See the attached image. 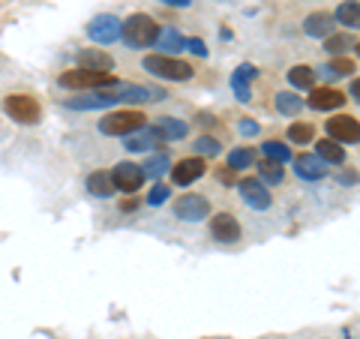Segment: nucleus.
I'll use <instances>...</instances> for the list:
<instances>
[{"instance_id":"ddd939ff","label":"nucleus","mask_w":360,"mask_h":339,"mask_svg":"<svg viewBox=\"0 0 360 339\" xmlns=\"http://www.w3.org/2000/svg\"><path fill=\"white\" fill-rule=\"evenodd\" d=\"M307 103L315 111H333V108L345 105V94H342V90H336V87H312Z\"/></svg>"},{"instance_id":"393cba45","label":"nucleus","mask_w":360,"mask_h":339,"mask_svg":"<svg viewBox=\"0 0 360 339\" xmlns=\"http://www.w3.org/2000/svg\"><path fill=\"white\" fill-rule=\"evenodd\" d=\"M168 165H172V160H168V153H160V156H150L148 162L141 165V172H144V177H160V174H165L168 172Z\"/></svg>"},{"instance_id":"f704fd0d","label":"nucleus","mask_w":360,"mask_h":339,"mask_svg":"<svg viewBox=\"0 0 360 339\" xmlns=\"http://www.w3.org/2000/svg\"><path fill=\"white\" fill-rule=\"evenodd\" d=\"M186 49L193 54H201V58L207 54V49H205V42H201V39H186Z\"/></svg>"},{"instance_id":"7ed1b4c3","label":"nucleus","mask_w":360,"mask_h":339,"mask_svg":"<svg viewBox=\"0 0 360 339\" xmlns=\"http://www.w3.org/2000/svg\"><path fill=\"white\" fill-rule=\"evenodd\" d=\"M115 82V75L105 72V70H84V66H78V70H66L60 75V87L66 90H96V87H105Z\"/></svg>"},{"instance_id":"2eb2a0df","label":"nucleus","mask_w":360,"mask_h":339,"mask_svg":"<svg viewBox=\"0 0 360 339\" xmlns=\"http://www.w3.org/2000/svg\"><path fill=\"white\" fill-rule=\"evenodd\" d=\"M333 25L336 18L330 13H324V9H319V13H309L307 21H303V30H307V37H315V39H328L333 33Z\"/></svg>"},{"instance_id":"a211bd4d","label":"nucleus","mask_w":360,"mask_h":339,"mask_svg":"<svg viewBox=\"0 0 360 339\" xmlns=\"http://www.w3.org/2000/svg\"><path fill=\"white\" fill-rule=\"evenodd\" d=\"M315 153H319L324 162H330V165H342L345 162V148L340 141H333V139H321L319 144H315Z\"/></svg>"},{"instance_id":"f03ea898","label":"nucleus","mask_w":360,"mask_h":339,"mask_svg":"<svg viewBox=\"0 0 360 339\" xmlns=\"http://www.w3.org/2000/svg\"><path fill=\"white\" fill-rule=\"evenodd\" d=\"M144 70L156 78H165V82H189L195 72L186 60L168 58V54H150V58H144Z\"/></svg>"},{"instance_id":"7c9ffc66","label":"nucleus","mask_w":360,"mask_h":339,"mask_svg":"<svg viewBox=\"0 0 360 339\" xmlns=\"http://www.w3.org/2000/svg\"><path fill=\"white\" fill-rule=\"evenodd\" d=\"M184 45H186V39L180 37L177 30H172V27H168V30H160V49L177 51V49H184Z\"/></svg>"},{"instance_id":"58836bf2","label":"nucleus","mask_w":360,"mask_h":339,"mask_svg":"<svg viewBox=\"0 0 360 339\" xmlns=\"http://www.w3.org/2000/svg\"><path fill=\"white\" fill-rule=\"evenodd\" d=\"M162 4H168V6H189V0H162Z\"/></svg>"},{"instance_id":"4be33fe9","label":"nucleus","mask_w":360,"mask_h":339,"mask_svg":"<svg viewBox=\"0 0 360 339\" xmlns=\"http://www.w3.org/2000/svg\"><path fill=\"white\" fill-rule=\"evenodd\" d=\"M156 129L162 132L165 141H177V139H184L189 127L184 120H177V117H160V120H156Z\"/></svg>"},{"instance_id":"473e14b6","label":"nucleus","mask_w":360,"mask_h":339,"mask_svg":"<svg viewBox=\"0 0 360 339\" xmlns=\"http://www.w3.org/2000/svg\"><path fill=\"white\" fill-rule=\"evenodd\" d=\"M168 198V186H162V184H156L153 189H150V196H148V205H153V207H160L162 201Z\"/></svg>"},{"instance_id":"1a4fd4ad","label":"nucleus","mask_w":360,"mask_h":339,"mask_svg":"<svg viewBox=\"0 0 360 339\" xmlns=\"http://www.w3.org/2000/svg\"><path fill=\"white\" fill-rule=\"evenodd\" d=\"M328 139L340 144H357L360 141V120L352 115H333L328 120Z\"/></svg>"},{"instance_id":"b1692460","label":"nucleus","mask_w":360,"mask_h":339,"mask_svg":"<svg viewBox=\"0 0 360 339\" xmlns=\"http://www.w3.org/2000/svg\"><path fill=\"white\" fill-rule=\"evenodd\" d=\"M258 174H262V180H264V184H270V186L283 184V162H274V160L258 162Z\"/></svg>"},{"instance_id":"4c0bfd02","label":"nucleus","mask_w":360,"mask_h":339,"mask_svg":"<svg viewBox=\"0 0 360 339\" xmlns=\"http://www.w3.org/2000/svg\"><path fill=\"white\" fill-rule=\"evenodd\" d=\"M340 180H342V184H354L357 174H354V172H342V174H340Z\"/></svg>"},{"instance_id":"5701e85b","label":"nucleus","mask_w":360,"mask_h":339,"mask_svg":"<svg viewBox=\"0 0 360 339\" xmlns=\"http://www.w3.org/2000/svg\"><path fill=\"white\" fill-rule=\"evenodd\" d=\"M274 103H276V111H279V115H288V117L300 115V108H303V99H300L297 94H288V90H285V94H276Z\"/></svg>"},{"instance_id":"412c9836","label":"nucleus","mask_w":360,"mask_h":339,"mask_svg":"<svg viewBox=\"0 0 360 339\" xmlns=\"http://www.w3.org/2000/svg\"><path fill=\"white\" fill-rule=\"evenodd\" d=\"M288 82L295 84L297 90H312L315 87V70L307 63H297V66H291L288 70Z\"/></svg>"},{"instance_id":"6e6552de","label":"nucleus","mask_w":360,"mask_h":339,"mask_svg":"<svg viewBox=\"0 0 360 339\" xmlns=\"http://www.w3.org/2000/svg\"><path fill=\"white\" fill-rule=\"evenodd\" d=\"M111 184H115V189L127 192V196H132V192H139L141 184H144V172L141 165L135 162H117L115 168H111Z\"/></svg>"},{"instance_id":"423d86ee","label":"nucleus","mask_w":360,"mask_h":339,"mask_svg":"<svg viewBox=\"0 0 360 339\" xmlns=\"http://www.w3.org/2000/svg\"><path fill=\"white\" fill-rule=\"evenodd\" d=\"M87 37L94 39L96 45H111L123 37V21L115 15H96L87 25Z\"/></svg>"},{"instance_id":"0eeeda50","label":"nucleus","mask_w":360,"mask_h":339,"mask_svg":"<svg viewBox=\"0 0 360 339\" xmlns=\"http://www.w3.org/2000/svg\"><path fill=\"white\" fill-rule=\"evenodd\" d=\"M174 213L184 222H201L205 217H210V201L205 196H195V192H186L174 201Z\"/></svg>"},{"instance_id":"f257e3e1","label":"nucleus","mask_w":360,"mask_h":339,"mask_svg":"<svg viewBox=\"0 0 360 339\" xmlns=\"http://www.w3.org/2000/svg\"><path fill=\"white\" fill-rule=\"evenodd\" d=\"M120 39H127L129 49H150V45L160 39V25H156L150 15L135 13V15H129L127 21H123V37Z\"/></svg>"},{"instance_id":"dca6fc26","label":"nucleus","mask_w":360,"mask_h":339,"mask_svg":"<svg viewBox=\"0 0 360 339\" xmlns=\"http://www.w3.org/2000/svg\"><path fill=\"white\" fill-rule=\"evenodd\" d=\"M160 141H165L160 129L156 127H141V129H135V132L127 135V144H123V148L135 153V151H150L153 144H160Z\"/></svg>"},{"instance_id":"39448f33","label":"nucleus","mask_w":360,"mask_h":339,"mask_svg":"<svg viewBox=\"0 0 360 339\" xmlns=\"http://www.w3.org/2000/svg\"><path fill=\"white\" fill-rule=\"evenodd\" d=\"M4 111L15 123H25V127H30V123H37L42 117V108H39V103L30 94H13V96H6L4 99Z\"/></svg>"},{"instance_id":"ea45409f","label":"nucleus","mask_w":360,"mask_h":339,"mask_svg":"<svg viewBox=\"0 0 360 339\" xmlns=\"http://www.w3.org/2000/svg\"><path fill=\"white\" fill-rule=\"evenodd\" d=\"M354 49H357V58H360V42H357V45H354Z\"/></svg>"},{"instance_id":"f8f14e48","label":"nucleus","mask_w":360,"mask_h":339,"mask_svg":"<svg viewBox=\"0 0 360 339\" xmlns=\"http://www.w3.org/2000/svg\"><path fill=\"white\" fill-rule=\"evenodd\" d=\"M205 172H207L205 156H189V160H180L172 168V180L177 186H189V184H195L198 177H205Z\"/></svg>"},{"instance_id":"6ab92c4d","label":"nucleus","mask_w":360,"mask_h":339,"mask_svg":"<svg viewBox=\"0 0 360 339\" xmlns=\"http://www.w3.org/2000/svg\"><path fill=\"white\" fill-rule=\"evenodd\" d=\"M82 66L84 70H105L111 72L115 70V60H111V54L108 51H99V49H90V51H82Z\"/></svg>"},{"instance_id":"72a5a7b5","label":"nucleus","mask_w":360,"mask_h":339,"mask_svg":"<svg viewBox=\"0 0 360 339\" xmlns=\"http://www.w3.org/2000/svg\"><path fill=\"white\" fill-rule=\"evenodd\" d=\"M217 177H219V184H238V174H234V168H229V165H225V168H219V172H217Z\"/></svg>"},{"instance_id":"2f4dec72","label":"nucleus","mask_w":360,"mask_h":339,"mask_svg":"<svg viewBox=\"0 0 360 339\" xmlns=\"http://www.w3.org/2000/svg\"><path fill=\"white\" fill-rule=\"evenodd\" d=\"M195 151H198V156H217L219 153V141L210 139V135H201V139L195 141Z\"/></svg>"},{"instance_id":"20e7f679","label":"nucleus","mask_w":360,"mask_h":339,"mask_svg":"<svg viewBox=\"0 0 360 339\" xmlns=\"http://www.w3.org/2000/svg\"><path fill=\"white\" fill-rule=\"evenodd\" d=\"M144 120H148V117H144L141 111H132V108L111 111V115H105L103 120H99V132H103V135H129L135 129H141Z\"/></svg>"},{"instance_id":"bb28decb","label":"nucleus","mask_w":360,"mask_h":339,"mask_svg":"<svg viewBox=\"0 0 360 339\" xmlns=\"http://www.w3.org/2000/svg\"><path fill=\"white\" fill-rule=\"evenodd\" d=\"M354 72V60L352 58H336L333 63H328L321 70L324 78H340V75H352Z\"/></svg>"},{"instance_id":"f3484780","label":"nucleus","mask_w":360,"mask_h":339,"mask_svg":"<svg viewBox=\"0 0 360 339\" xmlns=\"http://www.w3.org/2000/svg\"><path fill=\"white\" fill-rule=\"evenodd\" d=\"M333 18H336V25H342L345 30H360V4L357 0H345L333 13Z\"/></svg>"},{"instance_id":"e433bc0d","label":"nucleus","mask_w":360,"mask_h":339,"mask_svg":"<svg viewBox=\"0 0 360 339\" xmlns=\"http://www.w3.org/2000/svg\"><path fill=\"white\" fill-rule=\"evenodd\" d=\"M352 99H354V103H360V78H354V82H352Z\"/></svg>"},{"instance_id":"4468645a","label":"nucleus","mask_w":360,"mask_h":339,"mask_svg":"<svg viewBox=\"0 0 360 339\" xmlns=\"http://www.w3.org/2000/svg\"><path fill=\"white\" fill-rule=\"evenodd\" d=\"M295 172L300 180H321L328 174V162H324L319 153H300L295 160Z\"/></svg>"},{"instance_id":"c85d7f7f","label":"nucleus","mask_w":360,"mask_h":339,"mask_svg":"<svg viewBox=\"0 0 360 339\" xmlns=\"http://www.w3.org/2000/svg\"><path fill=\"white\" fill-rule=\"evenodd\" d=\"M352 45H354V39H352V33H330V37L328 39H324V49H328L330 54H342L345 49H352Z\"/></svg>"},{"instance_id":"a878e982","label":"nucleus","mask_w":360,"mask_h":339,"mask_svg":"<svg viewBox=\"0 0 360 339\" xmlns=\"http://www.w3.org/2000/svg\"><path fill=\"white\" fill-rule=\"evenodd\" d=\"M255 165V151L252 148H238V151H231L229 153V168H252Z\"/></svg>"},{"instance_id":"9d476101","label":"nucleus","mask_w":360,"mask_h":339,"mask_svg":"<svg viewBox=\"0 0 360 339\" xmlns=\"http://www.w3.org/2000/svg\"><path fill=\"white\" fill-rule=\"evenodd\" d=\"M210 237L219 243H238L240 241V222L234 213L222 210V213H213L210 217Z\"/></svg>"},{"instance_id":"aec40b11","label":"nucleus","mask_w":360,"mask_h":339,"mask_svg":"<svg viewBox=\"0 0 360 339\" xmlns=\"http://www.w3.org/2000/svg\"><path fill=\"white\" fill-rule=\"evenodd\" d=\"M87 192L96 198H108L115 196V184H111V174L108 172H94L87 177Z\"/></svg>"},{"instance_id":"c756f323","label":"nucleus","mask_w":360,"mask_h":339,"mask_svg":"<svg viewBox=\"0 0 360 339\" xmlns=\"http://www.w3.org/2000/svg\"><path fill=\"white\" fill-rule=\"evenodd\" d=\"M312 135H315V129L309 127V123H291L288 127V139L295 144H309Z\"/></svg>"},{"instance_id":"c9c22d12","label":"nucleus","mask_w":360,"mask_h":339,"mask_svg":"<svg viewBox=\"0 0 360 339\" xmlns=\"http://www.w3.org/2000/svg\"><path fill=\"white\" fill-rule=\"evenodd\" d=\"M240 132H243V135H255V132H258V123H255V120H250V117H243Z\"/></svg>"},{"instance_id":"cd10ccee","label":"nucleus","mask_w":360,"mask_h":339,"mask_svg":"<svg viewBox=\"0 0 360 339\" xmlns=\"http://www.w3.org/2000/svg\"><path fill=\"white\" fill-rule=\"evenodd\" d=\"M262 151H264L267 160H274V162H288V160H291V151L285 148L283 141H276V139L264 141V144H262Z\"/></svg>"},{"instance_id":"9b49d317","label":"nucleus","mask_w":360,"mask_h":339,"mask_svg":"<svg viewBox=\"0 0 360 339\" xmlns=\"http://www.w3.org/2000/svg\"><path fill=\"white\" fill-rule=\"evenodd\" d=\"M238 189H240V198L250 205L252 210H267L270 207V192H267V186L262 184V180H255V177H243V180H238Z\"/></svg>"}]
</instances>
